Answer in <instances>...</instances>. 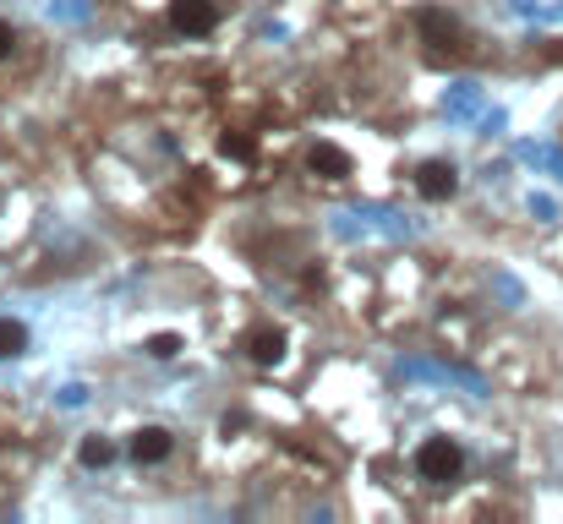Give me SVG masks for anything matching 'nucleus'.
Returning a JSON list of instances; mask_svg holds the SVG:
<instances>
[{"label": "nucleus", "instance_id": "obj_1", "mask_svg": "<svg viewBox=\"0 0 563 524\" xmlns=\"http://www.w3.org/2000/svg\"><path fill=\"white\" fill-rule=\"evenodd\" d=\"M410 470H416V481H427V487H454L460 476H465V448L454 443V437H421L416 443V454H410Z\"/></svg>", "mask_w": 563, "mask_h": 524}, {"label": "nucleus", "instance_id": "obj_2", "mask_svg": "<svg viewBox=\"0 0 563 524\" xmlns=\"http://www.w3.org/2000/svg\"><path fill=\"white\" fill-rule=\"evenodd\" d=\"M416 33H421V44H427L432 60H460L465 44H471V33L460 27V16H449L443 5H416Z\"/></svg>", "mask_w": 563, "mask_h": 524}, {"label": "nucleus", "instance_id": "obj_3", "mask_svg": "<svg viewBox=\"0 0 563 524\" xmlns=\"http://www.w3.org/2000/svg\"><path fill=\"white\" fill-rule=\"evenodd\" d=\"M170 27L187 38H208L219 27V0H170Z\"/></svg>", "mask_w": 563, "mask_h": 524}, {"label": "nucleus", "instance_id": "obj_4", "mask_svg": "<svg viewBox=\"0 0 563 524\" xmlns=\"http://www.w3.org/2000/svg\"><path fill=\"white\" fill-rule=\"evenodd\" d=\"M416 191H421L427 202H449V197L460 191V170H454L449 159H427V165L416 170Z\"/></svg>", "mask_w": 563, "mask_h": 524}, {"label": "nucleus", "instance_id": "obj_5", "mask_svg": "<svg viewBox=\"0 0 563 524\" xmlns=\"http://www.w3.org/2000/svg\"><path fill=\"white\" fill-rule=\"evenodd\" d=\"M307 170H312V180H329V186H340V180H351V154H345L340 143H312V154H307Z\"/></svg>", "mask_w": 563, "mask_h": 524}, {"label": "nucleus", "instance_id": "obj_6", "mask_svg": "<svg viewBox=\"0 0 563 524\" xmlns=\"http://www.w3.org/2000/svg\"><path fill=\"white\" fill-rule=\"evenodd\" d=\"M170 454H176L170 426H137V432H132V459H137V465H165Z\"/></svg>", "mask_w": 563, "mask_h": 524}, {"label": "nucleus", "instance_id": "obj_7", "mask_svg": "<svg viewBox=\"0 0 563 524\" xmlns=\"http://www.w3.org/2000/svg\"><path fill=\"white\" fill-rule=\"evenodd\" d=\"M285 328H274V323H263V328H252L246 334V355H252V366H279L285 360Z\"/></svg>", "mask_w": 563, "mask_h": 524}, {"label": "nucleus", "instance_id": "obj_8", "mask_svg": "<svg viewBox=\"0 0 563 524\" xmlns=\"http://www.w3.org/2000/svg\"><path fill=\"white\" fill-rule=\"evenodd\" d=\"M77 459H82V470H104V465H115V443L110 437H82V448H77Z\"/></svg>", "mask_w": 563, "mask_h": 524}, {"label": "nucleus", "instance_id": "obj_9", "mask_svg": "<svg viewBox=\"0 0 563 524\" xmlns=\"http://www.w3.org/2000/svg\"><path fill=\"white\" fill-rule=\"evenodd\" d=\"M27 349V328L16 317H0V360H16Z\"/></svg>", "mask_w": 563, "mask_h": 524}, {"label": "nucleus", "instance_id": "obj_10", "mask_svg": "<svg viewBox=\"0 0 563 524\" xmlns=\"http://www.w3.org/2000/svg\"><path fill=\"white\" fill-rule=\"evenodd\" d=\"M16 49H22V33H16L11 22H0V66H5V60H11Z\"/></svg>", "mask_w": 563, "mask_h": 524}, {"label": "nucleus", "instance_id": "obj_11", "mask_svg": "<svg viewBox=\"0 0 563 524\" xmlns=\"http://www.w3.org/2000/svg\"><path fill=\"white\" fill-rule=\"evenodd\" d=\"M176 349H181V339H176V334H154V339H148V355H154V360H170Z\"/></svg>", "mask_w": 563, "mask_h": 524}]
</instances>
